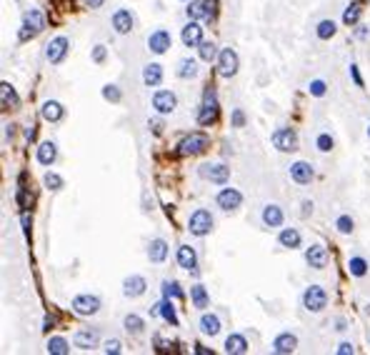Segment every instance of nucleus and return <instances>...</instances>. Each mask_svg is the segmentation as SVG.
<instances>
[{
  "label": "nucleus",
  "mask_w": 370,
  "mask_h": 355,
  "mask_svg": "<svg viewBox=\"0 0 370 355\" xmlns=\"http://www.w3.org/2000/svg\"><path fill=\"white\" fill-rule=\"evenodd\" d=\"M303 305H305V310H310V313L325 310V305H328V293H325V288L310 285V288L303 293Z\"/></svg>",
  "instance_id": "f257e3e1"
},
{
  "label": "nucleus",
  "mask_w": 370,
  "mask_h": 355,
  "mask_svg": "<svg viewBox=\"0 0 370 355\" xmlns=\"http://www.w3.org/2000/svg\"><path fill=\"white\" fill-rule=\"evenodd\" d=\"M43 28H45V15H43L40 10H28V13H25V18H23L20 40H28V38L38 35Z\"/></svg>",
  "instance_id": "f03ea898"
},
{
  "label": "nucleus",
  "mask_w": 370,
  "mask_h": 355,
  "mask_svg": "<svg viewBox=\"0 0 370 355\" xmlns=\"http://www.w3.org/2000/svg\"><path fill=\"white\" fill-rule=\"evenodd\" d=\"M210 228H213V215L208 213V210H195L193 215H190V220H188V230L193 233V235H208L210 233Z\"/></svg>",
  "instance_id": "7ed1b4c3"
},
{
  "label": "nucleus",
  "mask_w": 370,
  "mask_h": 355,
  "mask_svg": "<svg viewBox=\"0 0 370 355\" xmlns=\"http://www.w3.org/2000/svg\"><path fill=\"white\" fill-rule=\"evenodd\" d=\"M205 148H208V138H205L203 133H190L188 138H183V140L178 143V153H180V155H198V153H203Z\"/></svg>",
  "instance_id": "20e7f679"
},
{
  "label": "nucleus",
  "mask_w": 370,
  "mask_h": 355,
  "mask_svg": "<svg viewBox=\"0 0 370 355\" xmlns=\"http://www.w3.org/2000/svg\"><path fill=\"white\" fill-rule=\"evenodd\" d=\"M70 308H73V313H78V315H95L98 310H100V298L98 295H88V293H83V295H75L73 303H70Z\"/></svg>",
  "instance_id": "39448f33"
},
{
  "label": "nucleus",
  "mask_w": 370,
  "mask_h": 355,
  "mask_svg": "<svg viewBox=\"0 0 370 355\" xmlns=\"http://www.w3.org/2000/svg\"><path fill=\"white\" fill-rule=\"evenodd\" d=\"M215 118H218V98H215L213 90H205L203 105H200V113H198V123L200 125H210Z\"/></svg>",
  "instance_id": "423d86ee"
},
{
  "label": "nucleus",
  "mask_w": 370,
  "mask_h": 355,
  "mask_svg": "<svg viewBox=\"0 0 370 355\" xmlns=\"http://www.w3.org/2000/svg\"><path fill=\"white\" fill-rule=\"evenodd\" d=\"M273 145L283 153H293V150H298V135L290 128H278L273 133Z\"/></svg>",
  "instance_id": "0eeeda50"
},
{
  "label": "nucleus",
  "mask_w": 370,
  "mask_h": 355,
  "mask_svg": "<svg viewBox=\"0 0 370 355\" xmlns=\"http://www.w3.org/2000/svg\"><path fill=\"white\" fill-rule=\"evenodd\" d=\"M68 38L65 35H58L53 38L50 43H48V50H45V58H48V63H53V65H58L60 60L65 58V53H68Z\"/></svg>",
  "instance_id": "6e6552de"
},
{
  "label": "nucleus",
  "mask_w": 370,
  "mask_h": 355,
  "mask_svg": "<svg viewBox=\"0 0 370 355\" xmlns=\"http://www.w3.org/2000/svg\"><path fill=\"white\" fill-rule=\"evenodd\" d=\"M218 73L223 75V78H233L238 73V55L230 48L220 50V55H218Z\"/></svg>",
  "instance_id": "1a4fd4ad"
},
{
  "label": "nucleus",
  "mask_w": 370,
  "mask_h": 355,
  "mask_svg": "<svg viewBox=\"0 0 370 355\" xmlns=\"http://www.w3.org/2000/svg\"><path fill=\"white\" fill-rule=\"evenodd\" d=\"M170 43H173V38H170V33L168 30H153L150 35H148V48L155 53V55H163L168 48H170Z\"/></svg>",
  "instance_id": "9d476101"
},
{
  "label": "nucleus",
  "mask_w": 370,
  "mask_h": 355,
  "mask_svg": "<svg viewBox=\"0 0 370 355\" xmlns=\"http://www.w3.org/2000/svg\"><path fill=\"white\" fill-rule=\"evenodd\" d=\"M200 175L208 178L210 183L223 185V183H228V178H230V168H225V165H220V163H213V165H203V168H200Z\"/></svg>",
  "instance_id": "9b49d317"
},
{
  "label": "nucleus",
  "mask_w": 370,
  "mask_h": 355,
  "mask_svg": "<svg viewBox=\"0 0 370 355\" xmlns=\"http://www.w3.org/2000/svg\"><path fill=\"white\" fill-rule=\"evenodd\" d=\"M215 200H218V208H223V210H235V208H240V203H243V195H240L235 188H223Z\"/></svg>",
  "instance_id": "f8f14e48"
},
{
  "label": "nucleus",
  "mask_w": 370,
  "mask_h": 355,
  "mask_svg": "<svg viewBox=\"0 0 370 355\" xmlns=\"http://www.w3.org/2000/svg\"><path fill=\"white\" fill-rule=\"evenodd\" d=\"M176 95L170 93V90H158L155 95H153V108H155L160 115H168V113L176 110Z\"/></svg>",
  "instance_id": "ddd939ff"
},
{
  "label": "nucleus",
  "mask_w": 370,
  "mask_h": 355,
  "mask_svg": "<svg viewBox=\"0 0 370 355\" xmlns=\"http://www.w3.org/2000/svg\"><path fill=\"white\" fill-rule=\"evenodd\" d=\"M305 260L310 268L315 270H323L325 265H328V250L323 248V245H310L308 250H305Z\"/></svg>",
  "instance_id": "4468645a"
},
{
  "label": "nucleus",
  "mask_w": 370,
  "mask_h": 355,
  "mask_svg": "<svg viewBox=\"0 0 370 355\" xmlns=\"http://www.w3.org/2000/svg\"><path fill=\"white\" fill-rule=\"evenodd\" d=\"M178 265L183 270H190V273H198V255L190 245H180L178 248Z\"/></svg>",
  "instance_id": "2eb2a0df"
},
{
  "label": "nucleus",
  "mask_w": 370,
  "mask_h": 355,
  "mask_svg": "<svg viewBox=\"0 0 370 355\" xmlns=\"http://www.w3.org/2000/svg\"><path fill=\"white\" fill-rule=\"evenodd\" d=\"M183 43L188 45V48H195V45H200L203 43V28H200V23L198 20H190L185 28H183Z\"/></svg>",
  "instance_id": "dca6fc26"
},
{
  "label": "nucleus",
  "mask_w": 370,
  "mask_h": 355,
  "mask_svg": "<svg viewBox=\"0 0 370 355\" xmlns=\"http://www.w3.org/2000/svg\"><path fill=\"white\" fill-rule=\"evenodd\" d=\"M145 288H148V283L143 275H130V278H125L123 283V293L128 295V298H140L143 293H145Z\"/></svg>",
  "instance_id": "f3484780"
},
{
  "label": "nucleus",
  "mask_w": 370,
  "mask_h": 355,
  "mask_svg": "<svg viewBox=\"0 0 370 355\" xmlns=\"http://www.w3.org/2000/svg\"><path fill=\"white\" fill-rule=\"evenodd\" d=\"M113 28H115V33L120 35H125V33H130L133 30V15H130V10H115L113 13Z\"/></svg>",
  "instance_id": "a211bd4d"
},
{
  "label": "nucleus",
  "mask_w": 370,
  "mask_h": 355,
  "mask_svg": "<svg viewBox=\"0 0 370 355\" xmlns=\"http://www.w3.org/2000/svg\"><path fill=\"white\" fill-rule=\"evenodd\" d=\"M295 345H298V338L293 335V333H280V335L273 340V350L278 355L293 353V350H295Z\"/></svg>",
  "instance_id": "6ab92c4d"
},
{
  "label": "nucleus",
  "mask_w": 370,
  "mask_h": 355,
  "mask_svg": "<svg viewBox=\"0 0 370 355\" xmlns=\"http://www.w3.org/2000/svg\"><path fill=\"white\" fill-rule=\"evenodd\" d=\"M290 178L295 180V183H300V185H308L313 180V168L308 165V163H293L290 165Z\"/></svg>",
  "instance_id": "aec40b11"
},
{
  "label": "nucleus",
  "mask_w": 370,
  "mask_h": 355,
  "mask_svg": "<svg viewBox=\"0 0 370 355\" xmlns=\"http://www.w3.org/2000/svg\"><path fill=\"white\" fill-rule=\"evenodd\" d=\"M73 345L80 348V350H90V348L98 345V333L95 330H78L73 335Z\"/></svg>",
  "instance_id": "412c9836"
},
{
  "label": "nucleus",
  "mask_w": 370,
  "mask_h": 355,
  "mask_svg": "<svg viewBox=\"0 0 370 355\" xmlns=\"http://www.w3.org/2000/svg\"><path fill=\"white\" fill-rule=\"evenodd\" d=\"M263 223L268 228H280L283 225V208L270 203V205L263 208Z\"/></svg>",
  "instance_id": "4be33fe9"
},
{
  "label": "nucleus",
  "mask_w": 370,
  "mask_h": 355,
  "mask_svg": "<svg viewBox=\"0 0 370 355\" xmlns=\"http://www.w3.org/2000/svg\"><path fill=\"white\" fill-rule=\"evenodd\" d=\"M148 258H150V263H163L168 258V243H165L163 238L150 240V245H148Z\"/></svg>",
  "instance_id": "5701e85b"
},
{
  "label": "nucleus",
  "mask_w": 370,
  "mask_h": 355,
  "mask_svg": "<svg viewBox=\"0 0 370 355\" xmlns=\"http://www.w3.org/2000/svg\"><path fill=\"white\" fill-rule=\"evenodd\" d=\"M160 80H163V68L158 63H148L143 68V83L148 88H155V85H160Z\"/></svg>",
  "instance_id": "b1692460"
},
{
  "label": "nucleus",
  "mask_w": 370,
  "mask_h": 355,
  "mask_svg": "<svg viewBox=\"0 0 370 355\" xmlns=\"http://www.w3.org/2000/svg\"><path fill=\"white\" fill-rule=\"evenodd\" d=\"M40 115H43L48 123H58L60 118H63V105H60L58 100H45L43 108H40Z\"/></svg>",
  "instance_id": "393cba45"
},
{
  "label": "nucleus",
  "mask_w": 370,
  "mask_h": 355,
  "mask_svg": "<svg viewBox=\"0 0 370 355\" xmlns=\"http://www.w3.org/2000/svg\"><path fill=\"white\" fill-rule=\"evenodd\" d=\"M200 333L203 335H218L220 333V318L213 315V313H205L203 318H200Z\"/></svg>",
  "instance_id": "a878e982"
},
{
  "label": "nucleus",
  "mask_w": 370,
  "mask_h": 355,
  "mask_svg": "<svg viewBox=\"0 0 370 355\" xmlns=\"http://www.w3.org/2000/svg\"><path fill=\"white\" fill-rule=\"evenodd\" d=\"M225 350H228V353H235V355L245 353V350H248V340H245V335H240V333L228 335L225 338Z\"/></svg>",
  "instance_id": "bb28decb"
},
{
  "label": "nucleus",
  "mask_w": 370,
  "mask_h": 355,
  "mask_svg": "<svg viewBox=\"0 0 370 355\" xmlns=\"http://www.w3.org/2000/svg\"><path fill=\"white\" fill-rule=\"evenodd\" d=\"M55 158H58V148H55V143L53 140H48V143H43L38 148V160L43 165H50V163H55Z\"/></svg>",
  "instance_id": "cd10ccee"
},
{
  "label": "nucleus",
  "mask_w": 370,
  "mask_h": 355,
  "mask_svg": "<svg viewBox=\"0 0 370 355\" xmlns=\"http://www.w3.org/2000/svg\"><path fill=\"white\" fill-rule=\"evenodd\" d=\"M195 75H198V63H195L193 58H183L178 63V78L188 80V78H195Z\"/></svg>",
  "instance_id": "c85d7f7f"
},
{
  "label": "nucleus",
  "mask_w": 370,
  "mask_h": 355,
  "mask_svg": "<svg viewBox=\"0 0 370 355\" xmlns=\"http://www.w3.org/2000/svg\"><path fill=\"white\" fill-rule=\"evenodd\" d=\"M278 240H280L283 248H298V245H300V233H298L295 228H283Z\"/></svg>",
  "instance_id": "c756f323"
},
{
  "label": "nucleus",
  "mask_w": 370,
  "mask_h": 355,
  "mask_svg": "<svg viewBox=\"0 0 370 355\" xmlns=\"http://www.w3.org/2000/svg\"><path fill=\"white\" fill-rule=\"evenodd\" d=\"M185 10H188V18H190V20L208 18V8H205V0H203V3H200V0H190V5H188Z\"/></svg>",
  "instance_id": "7c9ffc66"
},
{
  "label": "nucleus",
  "mask_w": 370,
  "mask_h": 355,
  "mask_svg": "<svg viewBox=\"0 0 370 355\" xmlns=\"http://www.w3.org/2000/svg\"><path fill=\"white\" fill-rule=\"evenodd\" d=\"M68 350H70V345H68L65 338H50L48 340V353L50 355H65Z\"/></svg>",
  "instance_id": "2f4dec72"
},
{
  "label": "nucleus",
  "mask_w": 370,
  "mask_h": 355,
  "mask_svg": "<svg viewBox=\"0 0 370 355\" xmlns=\"http://www.w3.org/2000/svg\"><path fill=\"white\" fill-rule=\"evenodd\" d=\"M190 298H193L195 308H208V293H205L203 285H193L190 288Z\"/></svg>",
  "instance_id": "473e14b6"
},
{
  "label": "nucleus",
  "mask_w": 370,
  "mask_h": 355,
  "mask_svg": "<svg viewBox=\"0 0 370 355\" xmlns=\"http://www.w3.org/2000/svg\"><path fill=\"white\" fill-rule=\"evenodd\" d=\"M360 3H350L348 8H345V13H343V23L345 25H355L358 23V18H360Z\"/></svg>",
  "instance_id": "72a5a7b5"
},
{
  "label": "nucleus",
  "mask_w": 370,
  "mask_h": 355,
  "mask_svg": "<svg viewBox=\"0 0 370 355\" xmlns=\"http://www.w3.org/2000/svg\"><path fill=\"white\" fill-rule=\"evenodd\" d=\"M348 270H350L355 278H363V275L368 273V263L363 260V258H350V260H348Z\"/></svg>",
  "instance_id": "f704fd0d"
},
{
  "label": "nucleus",
  "mask_w": 370,
  "mask_h": 355,
  "mask_svg": "<svg viewBox=\"0 0 370 355\" xmlns=\"http://www.w3.org/2000/svg\"><path fill=\"white\" fill-rule=\"evenodd\" d=\"M160 315L168 320L170 325H178V315H176V308H173V303L165 298L163 303H160Z\"/></svg>",
  "instance_id": "c9c22d12"
},
{
  "label": "nucleus",
  "mask_w": 370,
  "mask_h": 355,
  "mask_svg": "<svg viewBox=\"0 0 370 355\" xmlns=\"http://www.w3.org/2000/svg\"><path fill=\"white\" fill-rule=\"evenodd\" d=\"M163 298H183V290H180V285L176 281H165L163 283Z\"/></svg>",
  "instance_id": "e433bc0d"
},
{
  "label": "nucleus",
  "mask_w": 370,
  "mask_h": 355,
  "mask_svg": "<svg viewBox=\"0 0 370 355\" xmlns=\"http://www.w3.org/2000/svg\"><path fill=\"white\" fill-rule=\"evenodd\" d=\"M335 35V23L333 20H320L318 23V38L320 40H328V38Z\"/></svg>",
  "instance_id": "4c0bfd02"
},
{
  "label": "nucleus",
  "mask_w": 370,
  "mask_h": 355,
  "mask_svg": "<svg viewBox=\"0 0 370 355\" xmlns=\"http://www.w3.org/2000/svg\"><path fill=\"white\" fill-rule=\"evenodd\" d=\"M123 325H125V330H128V333H133V335L143 333V320L138 318V315H125Z\"/></svg>",
  "instance_id": "58836bf2"
},
{
  "label": "nucleus",
  "mask_w": 370,
  "mask_h": 355,
  "mask_svg": "<svg viewBox=\"0 0 370 355\" xmlns=\"http://www.w3.org/2000/svg\"><path fill=\"white\" fill-rule=\"evenodd\" d=\"M198 50H200V58H203V60H208V63L220 55V53H218V48H215L213 43H200V48H198Z\"/></svg>",
  "instance_id": "ea45409f"
},
{
  "label": "nucleus",
  "mask_w": 370,
  "mask_h": 355,
  "mask_svg": "<svg viewBox=\"0 0 370 355\" xmlns=\"http://www.w3.org/2000/svg\"><path fill=\"white\" fill-rule=\"evenodd\" d=\"M3 105H5V108H8V105H13V108L18 105V95H15V90H13L8 83H3Z\"/></svg>",
  "instance_id": "a19ab883"
},
{
  "label": "nucleus",
  "mask_w": 370,
  "mask_h": 355,
  "mask_svg": "<svg viewBox=\"0 0 370 355\" xmlns=\"http://www.w3.org/2000/svg\"><path fill=\"white\" fill-rule=\"evenodd\" d=\"M335 228H338V233L350 235V233H353V218H348V215H340V218L335 220Z\"/></svg>",
  "instance_id": "79ce46f5"
},
{
  "label": "nucleus",
  "mask_w": 370,
  "mask_h": 355,
  "mask_svg": "<svg viewBox=\"0 0 370 355\" xmlns=\"http://www.w3.org/2000/svg\"><path fill=\"white\" fill-rule=\"evenodd\" d=\"M315 145H318V150L328 153V150H333V138L328 135V133H320V135H318V140H315Z\"/></svg>",
  "instance_id": "37998d69"
},
{
  "label": "nucleus",
  "mask_w": 370,
  "mask_h": 355,
  "mask_svg": "<svg viewBox=\"0 0 370 355\" xmlns=\"http://www.w3.org/2000/svg\"><path fill=\"white\" fill-rule=\"evenodd\" d=\"M45 185L50 188V190H60V188H63V178L55 175V173H48V175H45Z\"/></svg>",
  "instance_id": "c03bdc74"
},
{
  "label": "nucleus",
  "mask_w": 370,
  "mask_h": 355,
  "mask_svg": "<svg viewBox=\"0 0 370 355\" xmlns=\"http://www.w3.org/2000/svg\"><path fill=\"white\" fill-rule=\"evenodd\" d=\"M103 98H105V100H113V103H118V100H120V90H118L115 85H105V88H103Z\"/></svg>",
  "instance_id": "a18cd8bd"
},
{
  "label": "nucleus",
  "mask_w": 370,
  "mask_h": 355,
  "mask_svg": "<svg viewBox=\"0 0 370 355\" xmlns=\"http://www.w3.org/2000/svg\"><path fill=\"white\" fill-rule=\"evenodd\" d=\"M308 90H310V95L320 98V95H325V83L323 80H313L310 85H308Z\"/></svg>",
  "instance_id": "49530a36"
},
{
  "label": "nucleus",
  "mask_w": 370,
  "mask_h": 355,
  "mask_svg": "<svg viewBox=\"0 0 370 355\" xmlns=\"http://www.w3.org/2000/svg\"><path fill=\"white\" fill-rule=\"evenodd\" d=\"M103 350H105V353H120V350H123V348H120V340H105Z\"/></svg>",
  "instance_id": "de8ad7c7"
},
{
  "label": "nucleus",
  "mask_w": 370,
  "mask_h": 355,
  "mask_svg": "<svg viewBox=\"0 0 370 355\" xmlns=\"http://www.w3.org/2000/svg\"><path fill=\"white\" fill-rule=\"evenodd\" d=\"M93 60H95V63H103V60H105V48H103V45H95V48H93Z\"/></svg>",
  "instance_id": "09e8293b"
},
{
  "label": "nucleus",
  "mask_w": 370,
  "mask_h": 355,
  "mask_svg": "<svg viewBox=\"0 0 370 355\" xmlns=\"http://www.w3.org/2000/svg\"><path fill=\"white\" fill-rule=\"evenodd\" d=\"M350 75H353V80H355V85L363 88V78H360V73H358V65H355V63L350 65Z\"/></svg>",
  "instance_id": "8fccbe9b"
},
{
  "label": "nucleus",
  "mask_w": 370,
  "mask_h": 355,
  "mask_svg": "<svg viewBox=\"0 0 370 355\" xmlns=\"http://www.w3.org/2000/svg\"><path fill=\"white\" fill-rule=\"evenodd\" d=\"M243 123H245V115H243V110H235L233 113V125H235V128H240Z\"/></svg>",
  "instance_id": "3c124183"
},
{
  "label": "nucleus",
  "mask_w": 370,
  "mask_h": 355,
  "mask_svg": "<svg viewBox=\"0 0 370 355\" xmlns=\"http://www.w3.org/2000/svg\"><path fill=\"white\" fill-rule=\"evenodd\" d=\"M205 8H208V20L215 18V8H218V0H205Z\"/></svg>",
  "instance_id": "603ef678"
},
{
  "label": "nucleus",
  "mask_w": 370,
  "mask_h": 355,
  "mask_svg": "<svg viewBox=\"0 0 370 355\" xmlns=\"http://www.w3.org/2000/svg\"><path fill=\"white\" fill-rule=\"evenodd\" d=\"M338 353H340V355H348V353H353V345H350V343H340Z\"/></svg>",
  "instance_id": "864d4df0"
},
{
  "label": "nucleus",
  "mask_w": 370,
  "mask_h": 355,
  "mask_svg": "<svg viewBox=\"0 0 370 355\" xmlns=\"http://www.w3.org/2000/svg\"><path fill=\"white\" fill-rule=\"evenodd\" d=\"M103 3H105V0H85V5H88V8H93V10H98Z\"/></svg>",
  "instance_id": "5fc2aeb1"
},
{
  "label": "nucleus",
  "mask_w": 370,
  "mask_h": 355,
  "mask_svg": "<svg viewBox=\"0 0 370 355\" xmlns=\"http://www.w3.org/2000/svg\"><path fill=\"white\" fill-rule=\"evenodd\" d=\"M150 125H153V130H155V133H160V130H163V123H160V120H153Z\"/></svg>",
  "instance_id": "6e6d98bb"
},
{
  "label": "nucleus",
  "mask_w": 370,
  "mask_h": 355,
  "mask_svg": "<svg viewBox=\"0 0 370 355\" xmlns=\"http://www.w3.org/2000/svg\"><path fill=\"white\" fill-rule=\"evenodd\" d=\"M55 325V318H45V330H50Z\"/></svg>",
  "instance_id": "4d7b16f0"
},
{
  "label": "nucleus",
  "mask_w": 370,
  "mask_h": 355,
  "mask_svg": "<svg viewBox=\"0 0 370 355\" xmlns=\"http://www.w3.org/2000/svg\"><path fill=\"white\" fill-rule=\"evenodd\" d=\"M368 135H370V128H368Z\"/></svg>",
  "instance_id": "13d9d810"
}]
</instances>
